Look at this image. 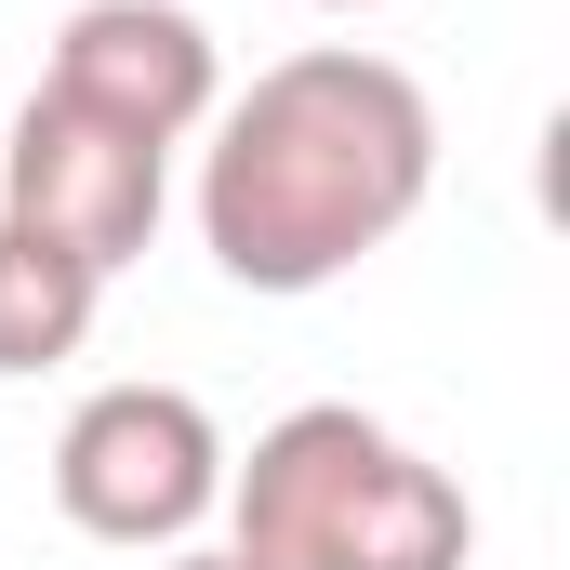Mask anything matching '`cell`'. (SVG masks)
I'll list each match as a JSON object with an SVG mask.
<instances>
[{"mask_svg":"<svg viewBox=\"0 0 570 570\" xmlns=\"http://www.w3.org/2000/svg\"><path fill=\"white\" fill-rule=\"evenodd\" d=\"M94 305H107V279H94L80 253L27 239V226L0 213V372H53V358H80V345H94Z\"/></svg>","mask_w":570,"mask_h":570,"instance_id":"cell-6","label":"cell"},{"mask_svg":"<svg viewBox=\"0 0 570 570\" xmlns=\"http://www.w3.org/2000/svg\"><path fill=\"white\" fill-rule=\"evenodd\" d=\"M438 186V107L399 53H279L199 159V239L239 292H332Z\"/></svg>","mask_w":570,"mask_h":570,"instance_id":"cell-1","label":"cell"},{"mask_svg":"<svg viewBox=\"0 0 570 570\" xmlns=\"http://www.w3.org/2000/svg\"><path fill=\"white\" fill-rule=\"evenodd\" d=\"M159 159L173 146L120 134V120H80V107H53V94H27V120L0 146V213L27 226V239H53V253H80L94 279H120L146 239H159Z\"/></svg>","mask_w":570,"mask_h":570,"instance_id":"cell-4","label":"cell"},{"mask_svg":"<svg viewBox=\"0 0 570 570\" xmlns=\"http://www.w3.org/2000/svg\"><path fill=\"white\" fill-rule=\"evenodd\" d=\"M226 544L253 570H464L478 504L425 451L345 399H305L226 464Z\"/></svg>","mask_w":570,"mask_h":570,"instance_id":"cell-2","label":"cell"},{"mask_svg":"<svg viewBox=\"0 0 570 570\" xmlns=\"http://www.w3.org/2000/svg\"><path fill=\"white\" fill-rule=\"evenodd\" d=\"M53 107L80 120H120L146 146H186L213 107H226V67H213V27L173 13V0H80L53 27Z\"/></svg>","mask_w":570,"mask_h":570,"instance_id":"cell-5","label":"cell"},{"mask_svg":"<svg viewBox=\"0 0 570 570\" xmlns=\"http://www.w3.org/2000/svg\"><path fill=\"white\" fill-rule=\"evenodd\" d=\"M173 570H253V558H239V544H199V558H173Z\"/></svg>","mask_w":570,"mask_h":570,"instance_id":"cell-7","label":"cell"},{"mask_svg":"<svg viewBox=\"0 0 570 570\" xmlns=\"http://www.w3.org/2000/svg\"><path fill=\"white\" fill-rule=\"evenodd\" d=\"M332 13H372V0H332Z\"/></svg>","mask_w":570,"mask_h":570,"instance_id":"cell-8","label":"cell"},{"mask_svg":"<svg viewBox=\"0 0 570 570\" xmlns=\"http://www.w3.org/2000/svg\"><path fill=\"white\" fill-rule=\"evenodd\" d=\"M53 504L94 544H186L226 504V438L186 385H94L53 438Z\"/></svg>","mask_w":570,"mask_h":570,"instance_id":"cell-3","label":"cell"}]
</instances>
